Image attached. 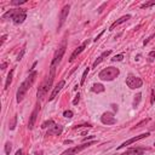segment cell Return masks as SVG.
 <instances>
[{"instance_id": "cell-1", "label": "cell", "mask_w": 155, "mask_h": 155, "mask_svg": "<svg viewBox=\"0 0 155 155\" xmlns=\"http://www.w3.org/2000/svg\"><path fill=\"white\" fill-rule=\"evenodd\" d=\"M36 76H38V73H36V71H31V73L28 75V78L19 85L18 91H17V102H18V103L23 101V98H24L27 91L31 87V85H33V82L35 81Z\"/></svg>"}, {"instance_id": "cell-2", "label": "cell", "mask_w": 155, "mask_h": 155, "mask_svg": "<svg viewBox=\"0 0 155 155\" xmlns=\"http://www.w3.org/2000/svg\"><path fill=\"white\" fill-rule=\"evenodd\" d=\"M27 17V12L23 8H12V10H8L6 13H4L2 18L6 19V18H11L15 24H21L24 22Z\"/></svg>"}, {"instance_id": "cell-3", "label": "cell", "mask_w": 155, "mask_h": 155, "mask_svg": "<svg viewBox=\"0 0 155 155\" xmlns=\"http://www.w3.org/2000/svg\"><path fill=\"white\" fill-rule=\"evenodd\" d=\"M53 76H54V70L51 69V73L50 75L42 81V84L39 86V90H38V98L42 99L45 97V94L48 92V90L51 88V85H52V81H53Z\"/></svg>"}, {"instance_id": "cell-4", "label": "cell", "mask_w": 155, "mask_h": 155, "mask_svg": "<svg viewBox=\"0 0 155 155\" xmlns=\"http://www.w3.org/2000/svg\"><path fill=\"white\" fill-rule=\"evenodd\" d=\"M119 74H120V70L117 68H115V67H107V68H104L103 70L99 71L98 78L101 80H103V81H111L116 76H119Z\"/></svg>"}, {"instance_id": "cell-5", "label": "cell", "mask_w": 155, "mask_h": 155, "mask_svg": "<svg viewBox=\"0 0 155 155\" xmlns=\"http://www.w3.org/2000/svg\"><path fill=\"white\" fill-rule=\"evenodd\" d=\"M65 47H67V42L63 41L62 45H61V46L58 47V50L56 51L53 58H52V62H51V69H53V70L56 69V67L58 65V63L61 62V59H62V57H63V54H64V52H65Z\"/></svg>"}, {"instance_id": "cell-6", "label": "cell", "mask_w": 155, "mask_h": 155, "mask_svg": "<svg viewBox=\"0 0 155 155\" xmlns=\"http://www.w3.org/2000/svg\"><path fill=\"white\" fill-rule=\"evenodd\" d=\"M94 143H96V140H91V142H87V143L85 142V143H82V144H80V145H75V147H73V148H69V149L64 150L61 155H75V154L80 153L81 150L88 148L90 145H92V144H94Z\"/></svg>"}, {"instance_id": "cell-7", "label": "cell", "mask_w": 155, "mask_h": 155, "mask_svg": "<svg viewBox=\"0 0 155 155\" xmlns=\"http://www.w3.org/2000/svg\"><path fill=\"white\" fill-rule=\"evenodd\" d=\"M126 85L131 88V90H136V88H139L142 87L143 85V81L140 78L133 75V74H128L127 78H126Z\"/></svg>"}, {"instance_id": "cell-8", "label": "cell", "mask_w": 155, "mask_h": 155, "mask_svg": "<svg viewBox=\"0 0 155 155\" xmlns=\"http://www.w3.org/2000/svg\"><path fill=\"white\" fill-rule=\"evenodd\" d=\"M101 121H102V124H104V125H114V124L116 122V119H115V116H114L113 113L105 111V113L102 114Z\"/></svg>"}, {"instance_id": "cell-9", "label": "cell", "mask_w": 155, "mask_h": 155, "mask_svg": "<svg viewBox=\"0 0 155 155\" xmlns=\"http://www.w3.org/2000/svg\"><path fill=\"white\" fill-rule=\"evenodd\" d=\"M39 110H40V104H36L30 117H29V122H28V128L29 130H33L34 125H35V121H36V117H38V114H39Z\"/></svg>"}, {"instance_id": "cell-10", "label": "cell", "mask_w": 155, "mask_h": 155, "mask_svg": "<svg viewBox=\"0 0 155 155\" xmlns=\"http://www.w3.org/2000/svg\"><path fill=\"white\" fill-rule=\"evenodd\" d=\"M148 136H149V133H142V134H139V136H136V137H133V138H131V139L124 142L121 145L117 147V149H122V148H125V147H127V145H130V144H132V143H134V142H137V140H139V139H143V138H145V137H148Z\"/></svg>"}, {"instance_id": "cell-11", "label": "cell", "mask_w": 155, "mask_h": 155, "mask_svg": "<svg viewBox=\"0 0 155 155\" xmlns=\"http://www.w3.org/2000/svg\"><path fill=\"white\" fill-rule=\"evenodd\" d=\"M63 131V127L61 125H57V124H53L52 126L48 127L47 130V136H58L61 134Z\"/></svg>"}, {"instance_id": "cell-12", "label": "cell", "mask_w": 155, "mask_h": 155, "mask_svg": "<svg viewBox=\"0 0 155 155\" xmlns=\"http://www.w3.org/2000/svg\"><path fill=\"white\" fill-rule=\"evenodd\" d=\"M69 8H70L69 5H65V6L62 8V11H61V13H59V24H58V28H61V27L63 25V23L65 22L67 17H68V15H69Z\"/></svg>"}, {"instance_id": "cell-13", "label": "cell", "mask_w": 155, "mask_h": 155, "mask_svg": "<svg viewBox=\"0 0 155 155\" xmlns=\"http://www.w3.org/2000/svg\"><path fill=\"white\" fill-rule=\"evenodd\" d=\"M87 44H88V40H86L85 42H82V45H80L76 50H74V52L71 53V56H70V59H69V61H70V62H74V61H75V58H76V57H78V56H79V54L85 50V47L87 46Z\"/></svg>"}, {"instance_id": "cell-14", "label": "cell", "mask_w": 155, "mask_h": 155, "mask_svg": "<svg viewBox=\"0 0 155 155\" xmlns=\"http://www.w3.org/2000/svg\"><path fill=\"white\" fill-rule=\"evenodd\" d=\"M64 85H65V81L64 80H61L58 84H57V86L53 88V91H52V93H51V96H50V98H48V101H53L56 97H57V94L59 93V91L64 87Z\"/></svg>"}, {"instance_id": "cell-15", "label": "cell", "mask_w": 155, "mask_h": 155, "mask_svg": "<svg viewBox=\"0 0 155 155\" xmlns=\"http://www.w3.org/2000/svg\"><path fill=\"white\" fill-rule=\"evenodd\" d=\"M131 18V16L130 15H126V16H122V17H120L119 19H116L111 25H110V28H109V30H113L115 27H117V25H120L121 23H124V22H126V21H128Z\"/></svg>"}, {"instance_id": "cell-16", "label": "cell", "mask_w": 155, "mask_h": 155, "mask_svg": "<svg viewBox=\"0 0 155 155\" xmlns=\"http://www.w3.org/2000/svg\"><path fill=\"white\" fill-rule=\"evenodd\" d=\"M143 154V149H138V148H131L127 149L125 153L120 154V155H142Z\"/></svg>"}, {"instance_id": "cell-17", "label": "cell", "mask_w": 155, "mask_h": 155, "mask_svg": "<svg viewBox=\"0 0 155 155\" xmlns=\"http://www.w3.org/2000/svg\"><path fill=\"white\" fill-rule=\"evenodd\" d=\"M110 52H111L110 50L104 51V52H103V53H102V54H101V56H99V57H98V58H97V59L93 62V67H97V65H98V64H99V63H101V62H102V61H103L105 57H108V56L110 54Z\"/></svg>"}, {"instance_id": "cell-18", "label": "cell", "mask_w": 155, "mask_h": 155, "mask_svg": "<svg viewBox=\"0 0 155 155\" xmlns=\"http://www.w3.org/2000/svg\"><path fill=\"white\" fill-rule=\"evenodd\" d=\"M105 88H104V86L102 85V84H94L93 86H92V88H91V91L92 92H94V93H101V92H103Z\"/></svg>"}, {"instance_id": "cell-19", "label": "cell", "mask_w": 155, "mask_h": 155, "mask_svg": "<svg viewBox=\"0 0 155 155\" xmlns=\"http://www.w3.org/2000/svg\"><path fill=\"white\" fill-rule=\"evenodd\" d=\"M12 78H13V69H12V70H10V73H8L7 78H6V82H5V90H7V88L10 87V85H11V82H12Z\"/></svg>"}, {"instance_id": "cell-20", "label": "cell", "mask_w": 155, "mask_h": 155, "mask_svg": "<svg viewBox=\"0 0 155 155\" xmlns=\"http://www.w3.org/2000/svg\"><path fill=\"white\" fill-rule=\"evenodd\" d=\"M140 99H142V93H137L136 96H134V99H133V103H132V107L133 108H136L138 104H139V102H140Z\"/></svg>"}, {"instance_id": "cell-21", "label": "cell", "mask_w": 155, "mask_h": 155, "mask_svg": "<svg viewBox=\"0 0 155 155\" xmlns=\"http://www.w3.org/2000/svg\"><path fill=\"white\" fill-rule=\"evenodd\" d=\"M88 71H90V68H86V69H85V71H84V74H82V76H81V81H80V85H84V82H85V80H86V76H87Z\"/></svg>"}, {"instance_id": "cell-22", "label": "cell", "mask_w": 155, "mask_h": 155, "mask_svg": "<svg viewBox=\"0 0 155 155\" xmlns=\"http://www.w3.org/2000/svg\"><path fill=\"white\" fill-rule=\"evenodd\" d=\"M53 124H54V122H53V120H47V121L42 122V125H41V128H47V127L52 126Z\"/></svg>"}, {"instance_id": "cell-23", "label": "cell", "mask_w": 155, "mask_h": 155, "mask_svg": "<svg viewBox=\"0 0 155 155\" xmlns=\"http://www.w3.org/2000/svg\"><path fill=\"white\" fill-rule=\"evenodd\" d=\"M16 122H17V115H15V116H13L12 121L10 122V126H8V128H10V130H15V127H16Z\"/></svg>"}, {"instance_id": "cell-24", "label": "cell", "mask_w": 155, "mask_h": 155, "mask_svg": "<svg viewBox=\"0 0 155 155\" xmlns=\"http://www.w3.org/2000/svg\"><path fill=\"white\" fill-rule=\"evenodd\" d=\"M11 149H12L11 143H10V142H6V144H5V154H6V155H10Z\"/></svg>"}, {"instance_id": "cell-25", "label": "cell", "mask_w": 155, "mask_h": 155, "mask_svg": "<svg viewBox=\"0 0 155 155\" xmlns=\"http://www.w3.org/2000/svg\"><path fill=\"white\" fill-rule=\"evenodd\" d=\"M153 5H155V0H153V1H148V2L142 4V5H140V8H147V7H150V6H153Z\"/></svg>"}, {"instance_id": "cell-26", "label": "cell", "mask_w": 155, "mask_h": 155, "mask_svg": "<svg viewBox=\"0 0 155 155\" xmlns=\"http://www.w3.org/2000/svg\"><path fill=\"white\" fill-rule=\"evenodd\" d=\"M149 121H150V119H145V120L140 121L139 124H137V125H136V127H133V130H136V128H139V127H142L143 125H145V124H147V122H149Z\"/></svg>"}, {"instance_id": "cell-27", "label": "cell", "mask_w": 155, "mask_h": 155, "mask_svg": "<svg viewBox=\"0 0 155 155\" xmlns=\"http://www.w3.org/2000/svg\"><path fill=\"white\" fill-rule=\"evenodd\" d=\"M122 58H124V54H122V53H120V54L114 56V57L111 58V61H113V62H116V61H122Z\"/></svg>"}, {"instance_id": "cell-28", "label": "cell", "mask_w": 155, "mask_h": 155, "mask_svg": "<svg viewBox=\"0 0 155 155\" xmlns=\"http://www.w3.org/2000/svg\"><path fill=\"white\" fill-rule=\"evenodd\" d=\"M25 2H27L25 0H13V1H11V5H22Z\"/></svg>"}, {"instance_id": "cell-29", "label": "cell", "mask_w": 155, "mask_h": 155, "mask_svg": "<svg viewBox=\"0 0 155 155\" xmlns=\"http://www.w3.org/2000/svg\"><path fill=\"white\" fill-rule=\"evenodd\" d=\"M63 116H64V117L70 119V117L73 116V111H71V110H65V111L63 113Z\"/></svg>"}, {"instance_id": "cell-30", "label": "cell", "mask_w": 155, "mask_h": 155, "mask_svg": "<svg viewBox=\"0 0 155 155\" xmlns=\"http://www.w3.org/2000/svg\"><path fill=\"white\" fill-rule=\"evenodd\" d=\"M79 97H80V94H79V93H78V94H76V96H75V98H74V101H73V104H74V105H76V104H78V103H79V99H80V98H79Z\"/></svg>"}, {"instance_id": "cell-31", "label": "cell", "mask_w": 155, "mask_h": 155, "mask_svg": "<svg viewBox=\"0 0 155 155\" xmlns=\"http://www.w3.org/2000/svg\"><path fill=\"white\" fill-rule=\"evenodd\" d=\"M16 155H29V154L24 153V150H22V149H18V150L16 151Z\"/></svg>"}, {"instance_id": "cell-32", "label": "cell", "mask_w": 155, "mask_h": 155, "mask_svg": "<svg viewBox=\"0 0 155 155\" xmlns=\"http://www.w3.org/2000/svg\"><path fill=\"white\" fill-rule=\"evenodd\" d=\"M24 51H25V50H24V48H22V52L17 56V61H21V59H22V57H23V54H24Z\"/></svg>"}, {"instance_id": "cell-33", "label": "cell", "mask_w": 155, "mask_h": 155, "mask_svg": "<svg viewBox=\"0 0 155 155\" xmlns=\"http://www.w3.org/2000/svg\"><path fill=\"white\" fill-rule=\"evenodd\" d=\"M149 57H150L151 61H155V51H151V52L149 53Z\"/></svg>"}, {"instance_id": "cell-34", "label": "cell", "mask_w": 155, "mask_h": 155, "mask_svg": "<svg viewBox=\"0 0 155 155\" xmlns=\"http://www.w3.org/2000/svg\"><path fill=\"white\" fill-rule=\"evenodd\" d=\"M91 138H94V136H87L86 138H84V143H85L87 139H91Z\"/></svg>"}, {"instance_id": "cell-35", "label": "cell", "mask_w": 155, "mask_h": 155, "mask_svg": "<svg viewBox=\"0 0 155 155\" xmlns=\"http://www.w3.org/2000/svg\"><path fill=\"white\" fill-rule=\"evenodd\" d=\"M5 40H6V35H4V36H2V38H1V42H0V44H1V45H2V42H4V41H5Z\"/></svg>"}, {"instance_id": "cell-36", "label": "cell", "mask_w": 155, "mask_h": 155, "mask_svg": "<svg viewBox=\"0 0 155 155\" xmlns=\"http://www.w3.org/2000/svg\"><path fill=\"white\" fill-rule=\"evenodd\" d=\"M6 65H7L6 63H2V64H1V69H5V68H6Z\"/></svg>"}, {"instance_id": "cell-37", "label": "cell", "mask_w": 155, "mask_h": 155, "mask_svg": "<svg viewBox=\"0 0 155 155\" xmlns=\"http://www.w3.org/2000/svg\"><path fill=\"white\" fill-rule=\"evenodd\" d=\"M153 130H155V126H154V127H153Z\"/></svg>"}, {"instance_id": "cell-38", "label": "cell", "mask_w": 155, "mask_h": 155, "mask_svg": "<svg viewBox=\"0 0 155 155\" xmlns=\"http://www.w3.org/2000/svg\"><path fill=\"white\" fill-rule=\"evenodd\" d=\"M154 145H155V143H154Z\"/></svg>"}]
</instances>
